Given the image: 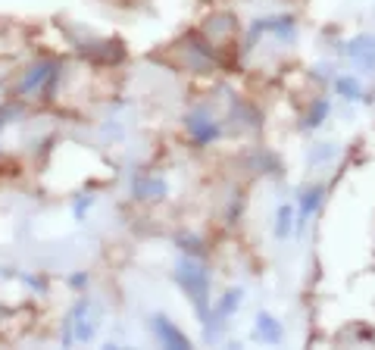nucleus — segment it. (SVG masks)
Here are the masks:
<instances>
[{
	"mask_svg": "<svg viewBox=\"0 0 375 350\" xmlns=\"http://www.w3.org/2000/svg\"><path fill=\"white\" fill-rule=\"evenodd\" d=\"M178 285L185 288V294L194 300L200 316H206V307H210V272H206L200 262L194 260H182L178 262Z\"/></svg>",
	"mask_w": 375,
	"mask_h": 350,
	"instance_id": "nucleus-1",
	"label": "nucleus"
},
{
	"mask_svg": "<svg viewBox=\"0 0 375 350\" xmlns=\"http://www.w3.org/2000/svg\"><path fill=\"white\" fill-rule=\"evenodd\" d=\"M188 134H191L194 141H200V144H210L213 138H219V125H216V119L210 116L206 110H194V113H188Z\"/></svg>",
	"mask_w": 375,
	"mask_h": 350,
	"instance_id": "nucleus-2",
	"label": "nucleus"
},
{
	"mask_svg": "<svg viewBox=\"0 0 375 350\" xmlns=\"http://www.w3.org/2000/svg\"><path fill=\"white\" fill-rule=\"evenodd\" d=\"M153 328H157V335H160V341H163V347H191V341L185 338L182 332H178L176 326H172L169 319H166V316H157V319H153Z\"/></svg>",
	"mask_w": 375,
	"mask_h": 350,
	"instance_id": "nucleus-3",
	"label": "nucleus"
},
{
	"mask_svg": "<svg viewBox=\"0 0 375 350\" xmlns=\"http://www.w3.org/2000/svg\"><path fill=\"white\" fill-rule=\"evenodd\" d=\"M351 57L357 59V63H363L366 69H372V66H375V35L357 38V41L351 44Z\"/></svg>",
	"mask_w": 375,
	"mask_h": 350,
	"instance_id": "nucleus-4",
	"label": "nucleus"
},
{
	"mask_svg": "<svg viewBox=\"0 0 375 350\" xmlns=\"http://www.w3.org/2000/svg\"><path fill=\"white\" fill-rule=\"evenodd\" d=\"M257 338H263L266 344H278V341H281V326L272 319L269 313H260V319H257Z\"/></svg>",
	"mask_w": 375,
	"mask_h": 350,
	"instance_id": "nucleus-5",
	"label": "nucleus"
},
{
	"mask_svg": "<svg viewBox=\"0 0 375 350\" xmlns=\"http://www.w3.org/2000/svg\"><path fill=\"white\" fill-rule=\"evenodd\" d=\"M334 91L341 94V97H347V100H363V88H360L357 78H351V76H341L338 82H334Z\"/></svg>",
	"mask_w": 375,
	"mask_h": 350,
	"instance_id": "nucleus-6",
	"label": "nucleus"
},
{
	"mask_svg": "<svg viewBox=\"0 0 375 350\" xmlns=\"http://www.w3.org/2000/svg\"><path fill=\"white\" fill-rule=\"evenodd\" d=\"M163 191H166V185H163V181H157V178H138L135 181V194H138V197H144V200L160 197Z\"/></svg>",
	"mask_w": 375,
	"mask_h": 350,
	"instance_id": "nucleus-7",
	"label": "nucleus"
},
{
	"mask_svg": "<svg viewBox=\"0 0 375 350\" xmlns=\"http://www.w3.org/2000/svg\"><path fill=\"white\" fill-rule=\"evenodd\" d=\"M50 69H53V63H41V66H35V69H31V76L22 82V91H25V94H29V91H35V88L41 85L47 76H50Z\"/></svg>",
	"mask_w": 375,
	"mask_h": 350,
	"instance_id": "nucleus-8",
	"label": "nucleus"
},
{
	"mask_svg": "<svg viewBox=\"0 0 375 350\" xmlns=\"http://www.w3.org/2000/svg\"><path fill=\"white\" fill-rule=\"evenodd\" d=\"M319 200H323V188H319V185H316V188H310V191L304 194V210H300V222L310 219V213L319 206Z\"/></svg>",
	"mask_w": 375,
	"mask_h": 350,
	"instance_id": "nucleus-9",
	"label": "nucleus"
},
{
	"mask_svg": "<svg viewBox=\"0 0 375 350\" xmlns=\"http://www.w3.org/2000/svg\"><path fill=\"white\" fill-rule=\"evenodd\" d=\"M294 228V210L291 206H278V225H276V234L278 238H288V232Z\"/></svg>",
	"mask_w": 375,
	"mask_h": 350,
	"instance_id": "nucleus-10",
	"label": "nucleus"
},
{
	"mask_svg": "<svg viewBox=\"0 0 375 350\" xmlns=\"http://www.w3.org/2000/svg\"><path fill=\"white\" fill-rule=\"evenodd\" d=\"M238 304H241V291H229L225 300H219V316H232L238 309Z\"/></svg>",
	"mask_w": 375,
	"mask_h": 350,
	"instance_id": "nucleus-11",
	"label": "nucleus"
},
{
	"mask_svg": "<svg viewBox=\"0 0 375 350\" xmlns=\"http://www.w3.org/2000/svg\"><path fill=\"white\" fill-rule=\"evenodd\" d=\"M325 116H328V100H319L316 110H310V119H306V125H319Z\"/></svg>",
	"mask_w": 375,
	"mask_h": 350,
	"instance_id": "nucleus-12",
	"label": "nucleus"
}]
</instances>
